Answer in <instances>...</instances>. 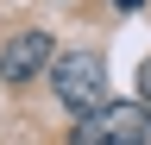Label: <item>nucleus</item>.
Instances as JSON below:
<instances>
[{
    "label": "nucleus",
    "instance_id": "4",
    "mask_svg": "<svg viewBox=\"0 0 151 145\" xmlns=\"http://www.w3.org/2000/svg\"><path fill=\"white\" fill-rule=\"evenodd\" d=\"M139 101H145V107H151V57H145V63H139Z\"/></svg>",
    "mask_w": 151,
    "mask_h": 145
},
{
    "label": "nucleus",
    "instance_id": "3",
    "mask_svg": "<svg viewBox=\"0 0 151 145\" xmlns=\"http://www.w3.org/2000/svg\"><path fill=\"white\" fill-rule=\"evenodd\" d=\"M44 63H57L50 32H13V38L0 44V82H32Z\"/></svg>",
    "mask_w": 151,
    "mask_h": 145
},
{
    "label": "nucleus",
    "instance_id": "2",
    "mask_svg": "<svg viewBox=\"0 0 151 145\" xmlns=\"http://www.w3.org/2000/svg\"><path fill=\"white\" fill-rule=\"evenodd\" d=\"M151 139V107L145 101H107L76 120L69 145H145Z\"/></svg>",
    "mask_w": 151,
    "mask_h": 145
},
{
    "label": "nucleus",
    "instance_id": "1",
    "mask_svg": "<svg viewBox=\"0 0 151 145\" xmlns=\"http://www.w3.org/2000/svg\"><path fill=\"white\" fill-rule=\"evenodd\" d=\"M50 88H57V101L69 114L107 107V63H101V50H63L50 63Z\"/></svg>",
    "mask_w": 151,
    "mask_h": 145
}]
</instances>
